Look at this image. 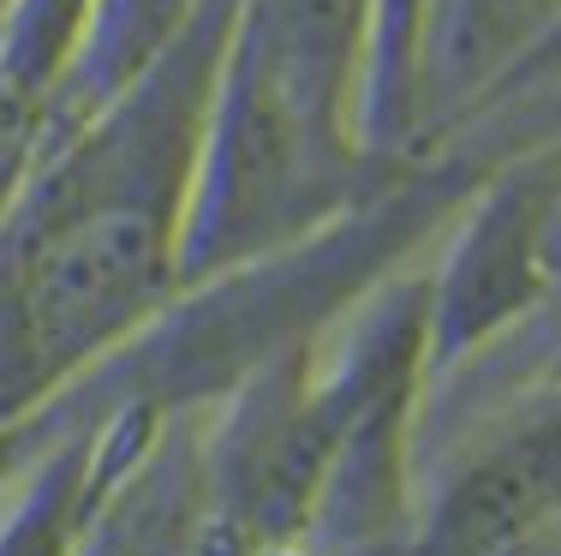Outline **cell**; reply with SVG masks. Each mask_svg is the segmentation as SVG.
<instances>
[{
    "instance_id": "obj_1",
    "label": "cell",
    "mask_w": 561,
    "mask_h": 556,
    "mask_svg": "<svg viewBox=\"0 0 561 556\" xmlns=\"http://www.w3.org/2000/svg\"><path fill=\"white\" fill-rule=\"evenodd\" d=\"M168 294V234L126 192L84 197L19 258L0 306V401H24L119 341Z\"/></svg>"
},
{
    "instance_id": "obj_2",
    "label": "cell",
    "mask_w": 561,
    "mask_h": 556,
    "mask_svg": "<svg viewBox=\"0 0 561 556\" xmlns=\"http://www.w3.org/2000/svg\"><path fill=\"white\" fill-rule=\"evenodd\" d=\"M561 545V389L466 455L412 556H556Z\"/></svg>"
},
{
    "instance_id": "obj_3",
    "label": "cell",
    "mask_w": 561,
    "mask_h": 556,
    "mask_svg": "<svg viewBox=\"0 0 561 556\" xmlns=\"http://www.w3.org/2000/svg\"><path fill=\"white\" fill-rule=\"evenodd\" d=\"M543 0H460L454 7V48L466 55V78H478L490 60L519 48Z\"/></svg>"
},
{
    "instance_id": "obj_4",
    "label": "cell",
    "mask_w": 561,
    "mask_h": 556,
    "mask_svg": "<svg viewBox=\"0 0 561 556\" xmlns=\"http://www.w3.org/2000/svg\"><path fill=\"white\" fill-rule=\"evenodd\" d=\"M538 270L543 287H561V185H550V204L538 216Z\"/></svg>"
},
{
    "instance_id": "obj_5",
    "label": "cell",
    "mask_w": 561,
    "mask_h": 556,
    "mask_svg": "<svg viewBox=\"0 0 561 556\" xmlns=\"http://www.w3.org/2000/svg\"><path fill=\"white\" fill-rule=\"evenodd\" d=\"M556 556H561V545H556Z\"/></svg>"
}]
</instances>
